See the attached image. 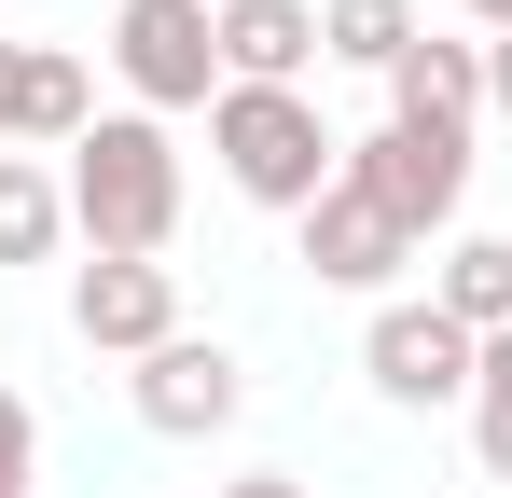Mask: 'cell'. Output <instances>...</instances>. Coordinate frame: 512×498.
<instances>
[{"label":"cell","instance_id":"1","mask_svg":"<svg viewBox=\"0 0 512 498\" xmlns=\"http://www.w3.org/2000/svg\"><path fill=\"white\" fill-rule=\"evenodd\" d=\"M70 222H84L97 263H167L180 236V139L153 111H97L70 139Z\"/></svg>","mask_w":512,"mask_h":498},{"label":"cell","instance_id":"2","mask_svg":"<svg viewBox=\"0 0 512 498\" xmlns=\"http://www.w3.org/2000/svg\"><path fill=\"white\" fill-rule=\"evenodd\" d=\"M208 153H222V180L250 208H291V222L346 180V139L305 111V83H222L208 97Z\"/></svg>","mask_w":512,"mask_h":498},{"label":"cell","instance_id":"3","mask_svg":"<svg viewBox=\"0 0 512 498\" xmlns=\"http://www.w3.org/2000/svg\"><path fill=\"white\" fill-rule=\"evenodd\" d=\"M111 70L125 97L167 125V111H208L222 97V28H208V0H125L111 14Z\"/></svg>","mask_w":512,"mask_h":498},{"label":"cell","instance_id":"4","mask_svg":"<svg viewBox=\"0 0 512 498\" xmlns=\"http://www.w3.org/2000/svg\"><path fill=\"white\" fill-rule=\"evenodd\" d=\"M346 180L429 249L457 208H471V139H457V125H374V139H346Z\"/></svg>","mask_w":512,"mask_h":498},{"label":"cell","instance_id":"5","mask_svg":"<svg viewBox=\"0 0 512 498\" xmlns=\"http://www.w3.org/2000/svg\"><path fill=\"white\" fill-rule=\"evenodd\" d=\"M360 374H374L402 415L471 402V388H485V332H457L443 305H374V332H360Z\"/></svg>","mask_w":512,"mask_h":498},{"label":"cell","instance_id":"6","mask_svg":"<svg viewBox=\"0 0 512 498\" xmlns=\"http://www.w3.org/2000/svg\"><path fill=\"white\" fill-rule=\"evenodd\" d=\"M125 402H139L153 443H208V429H236V415H250V360H236V346H208V332H180V346H153V360L125 374Z\"/></svg>","mask_w":512,"mask_h":498},{"label":"cell","instance_id":"7","mask_svg":"<svg viewBox=\"0 0 512 498\" xmlns=\"http://www.w3.org/2000/svg\"><path fill=\"white\" fill-rule=\"evenodd\" d=\"M70 332L111 346V360H153V346H180V277L167 263H84L70 277Z\"/></svg>","mask_w":512,"mask_h":498},{"label":"cell","instance_id":"8","mask_svg":"<svg viewBox=\"0 0 512 498\" xmlns=\"http://www.w3.org/2000/svg\"><path fill=\"white\" fill-rule=\"evenodd\" d=\"M402 263H416V236H402L360 180H333V194L305 208V277H319V291H388Z\"/></svg>","mask_w":512,"mask_h":498},{"label":"cell","instance_id":"9","mask_svg":"<svg viewBox=\"0 0 512 498\" xmlns=\"http://www.w3.org/2000/svg\"><path fill=\"white\" fill-rule=\"evenodd\" d=\"M222 28V83H305L319 56V0H208Z\"/></svg>","mask_w":512,"mask_h":498},{"label":"cell","instance_id":"10","mask_svg":"<svg viewBox=\"0 0 512 498\" xmlns=\"http://www.w3.org/2000/svg\"><path fill=\"white\" fill-rule=\"evenodd\" d=\"M471 111H485V42H416L388 70V125H457L471 139Z\"/></svg>","mask_w":512,"mask_h":498},{"label":"cell","instance_id":"11","mask_svg":"<svg viewBox=\"0 0 512 498\" xmlns=\"http://www.w3.org/2000/svg\"><path fill=\"white\" fill-rule=\"evenodd\" d=\"M84 125H97V83H84V56L28 42V83H14V139H28V153H70ZM14 139H0V153H14Z\"/></svg>","mask_w":512,"mask_h":498},{"label":"cell","instance_id":"12","mask_svg":"<svg viewBox=\"0 0 512 498\" xmlns=\"http://www.w3.org/2000/svg\"><path fill=\"white\" fill-rule=\"evenodd\" d=\"M429 305H443L457 332H485V346H499V332H512V236H457V249H443V291H429Z\"/></svg>","mask_w":512,"mask_h":498},{"label":"cell","instance_id":"13","mask_svg":"<svg viewBox=\"0 0 512 498\" xmlns=\"http://www.w3.org/2000/svg\"><path fill=\"white\" fill-rule=\"evenodd\" d=\"M429 28H416V0H319V56H346V70H402Z\"/></svg>","mask_w":512,"mask_h":498},{"label":"cell","instance_id":"14","mask_svg":"<svg viewBox=\"0 0 512 498\" xmlns=\"http://www.w3.org/2000/svg\"><path fill=\"white\" fill-rule=\"evenodd\" d=\"M70 236V180H42L28 153H0V263H42Z\"/></svg>","mask_w":512,"mask_h":498},{"label":"cell","instance_id":"15","mask_svg":"<svg viewBox=\"0 0 512 498\" xmlns=\"http://www.w3.org/2000/svg\"><path fill=\"white\" fill-rule=\"evenodd\" d=\"M471 443H485V471L512 485V332L485 346V388H471Z\"/></svg>","mask_w":512,"mask_h":498},{"label":"cell","instance_id":"16","mask_svg":"<svg viewBox=\"0 0 512 498\" xmlns=\"http://www.w3.org/2000/svg\"><path fill=\"white\" fill-rule=\"evenodd\" d=\"M28 471H42V415L0 388V498H28Z\"/></svg>","mask_w":512,"mask_h":498},{"label":"cell","instance_id":"17","mask_svg":"<svg viewBox=\"0 0 512 498\" xmlns=\"http://www.w3.org/2000/svg\"><path fill=\"white\" fill-rule=\"evenodd\" d=\"M208 498H319V485H291V471H236V485H208Z\"/></svg>","mask_w":512,"mask_h":498},{"label":"cell","instance_id":"18","mask_svg":"<svg viewBox=\"0 0 512 498\" xmlns=\"http://www.w3.org/2000/svg\"><path fill=\"white\" fill-rule=\"evenodd\" d=\"M14 83H28V42H0V139H14Z\"/></svg>","mask_w":512,"mask_h":498},{"label":"cell","instance_id":"19","mask_svg":"<svg viewBox=\"0 0 512 498\" xmlns=\"http://www.w3.org/2000/svg\"><path fill=\"white\" fill-rule=\"evenodd\" d=\"M485 111H512V42H485Z\"/></svg>","mask_w":512,"mask_h":498},{"label":"cell","instance_id":"20","mask_svg":"<svg viewBox=\"0 0 512 498\" xmlns=\"http://www.w3.org/2000/svg\"><path fill=\"white\" fill-rule=\"evenodd\" d=\"M471 14H485V28H499V42H512V0H471Z\"/></svg>","mask_w":512,"mask_h":498}]
</instances>
